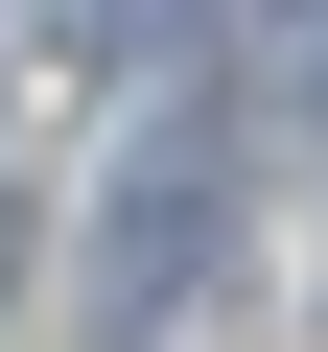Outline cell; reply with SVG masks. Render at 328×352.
I'll list each match as a JSON object with an SVG mask.
<instances>
[{
	"instance_id": "cell-2",
	"label": "cell",
	"mask_w": 328,
	"mask_h": 352,
	"mask_svg": "<svg viewBox=\"0 0 328 352\" xmlns=\"http://www.w3.org/2000/svg\"><path fill=\"white\" fill-rule=\"evenodd\" d=\"M0 305H24V188H0Z\"/></svg>"
},
{
	"instance_id": "cell-1",
	"label": "cell",
	"mask_w": 328,
	"mask_h": 352,
	"mask_svg": "<svg viewBox=\"0 0 328 352\" xmlns=\"http://www.w3.org/2000/svg\"><path fill=\"white\" fill-rule=\"evenodd\" d=\"M211 235H235V118H211V94H164V118L117 141V188H94L71 305H94V329H164V305L211 282Z\"/></svg>"
}]
</instances>
